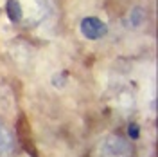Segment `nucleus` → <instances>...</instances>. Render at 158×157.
I'll return each instance as SVG.
<instances>
[{"label":"nucleus","instance_id":"obj_3","mask_svg":"<svg viewBox=\"0 0 158 157\" xmlns=\"http://www.w3.org/2000/svg\"><path fill=\"white\" fill-rule=\"evenodd\" d=\"M79 29H81V34L86 40H101L106 36L108 25L102 20L95 18V16H86V18L81 20Z\"/></svg>","mask_w":158,"mask_h":157},{"label":"nucleus","instance_id":"obj_4","mask_svg":"<svg viewBox=\"0 0 158 157\" xmlns=\"http://www.w3.org/2000/svg\"><path fill=\"white\" fill-rule=\"evenodd\" d=\"M15 148L16 143L13 132L0 121V157H11L15 154Z\"/></svg>","mask_w":158,"mask_h":157},{"label":"nucleus","instance_id":"obj_2","mask_svg":"<svg viewBox=\"0 0 158 157\" xmlns=\"http://www.w3.org/2000/svg\"><path fill=\"white\" fill-rule=\"evenodd\" d=\"M97 157H133V148L120 136H106L97 145Z\"/></svg>","mask_w":158,"mask_h":157},{"label":"nucleus","instance_id":"obj_8","mask_svg":"<svg viewBox=\"0 0 158 157\" xmlns=\"http://www.w3.org/2000/svg\"><path fill=\"white\" fill-rule=\"evenodd\" d=\"M65 76H67V74H63V78H61V74H56V76H54V79H52V83H54L58 88H61V85L65 83Z\"/></svg>","mask_w":158,"mask_h":157},{"label":"nucleus","instance_id":"obj_6","mask_svg":"<svg viewBox=\"0 0 158 157\" xmlns=\"http://www.w3.org/2000/svg\"><path fill=\"white\" fill-rule=\"evenodd\" d=\"M144 9H140V7H135V9L131 11V15H129V25L131 27H138L142 22H144Z\"/></svg>","mask_w":158,"mask_h":157},{"label":"nucleus","instance_id":"obj_1","mask_svg":"<svg viewBox=\"0 0 158 157\" xmlns=\"http://www.w3.org/2000/svg\"><path fill=\"white\" fill-rule=\"evenodd\" d=\"M22 6V20L27 25H40L56 9L54 0H18Z\"/></svg>","mask_w":158,"mask_h":157},{"label":"nucleus","instance_id":"obj_7","mask_svg":"<svg viewBox=\"0 0 158 157\" xmlns=\"http://www.w3.org/2000/svg\"><path fill=\"white\" fill-rule=\"evenodd\" d=\"M128 134H129V137L131 139H138V136H140V127H138L137 123H129Z\"/></svg>","mask_w":158,"mask_h":157},{"label":"nucleus","instance_id":"obj_5","mask_svg":"<svg viewBox=\"0 0 158 157\" xmlns=\"http://www.w3.org/2000/svg\"><path fill=\"white\" fill-rule=\"evenodd\" d=\"M6 13H7V16H9L11 22H15V24L22 22V6H20L18 0H7Z\"/></svg>","mask_w":158,"mask_h":157}]
</instances>
